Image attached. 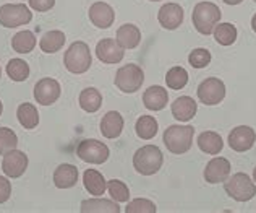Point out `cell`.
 I'll use <instances>...</instances> for the list:
<instances>
[{"instance_id":"obj_45","label":"cell","mask_w":256,"mask_h":213,"mask_svg":"<svg viewBox=\"0 0 256 213\" xmlns=\"http://www.w3.org/2000/svg\"><path fill=\"white\" fill-rule=\"evenodd\" d=\"M254 2H256V0H254Z\"/></svg>"},{"instance_id":"obj_19","label":"cell","mask_w":256,"mask_h":213,"mask_svg":"<svg viewBox=\"0 0 256 213\" xmlns=\"http://www.w3.org/2000/svg\"><path fill=\"white\" fill-rule=\"evenodd\" d=\"M78 182V168L73 164L64 163L54 172V184L58 189H70Z\"/></svg>"},{"instance_id":"obj_42","label":"cell","mask_w":256,"mask_h":213,"mask_svg":"<svg viewBox=\"0 0 256 213\" xmlns=\"http://www.w3.org/2000/svg\"><path fill=\"white\" fill-rule=\"evenodd\" d=\"M253 177H254V182H256V168L253 169Z\"/></svg>"},{"instance_id":"obj_22","label":"cell","mask_w":256,"mask_h":213,"mask_svg":"<svg viewBox=\"0 0 256 213\" xmlns=\"http://www.w3.org/2000/svg\"><path fill=\"white\" fill-rule=\"evenodd\" d=\"M80 210H82V213H118L120 207L116 200L94 197L90 198V200H83Z\"/></svg>"},{"instance_id":"obj_16","label":"cell","mask_w":256,"mask_h":213,"mask_svg":"<svg viewBox=\"0 0 256 213\" xmlns=\"http://www.w3.org/2000/svg\"><path fill=\"white\" fill-rule=\"evenodd\" d=\"M158 20L162 28L177 30L184 23V9L178 4H166L159 9Z\"/></svg>"},{"instance_id":"obj_29","label":"cell","mask_w":256,"mask_h":213,"mask_svg":"<svg viewBox=\"0 0 256 213\" xmlns=\"http://www.w3.org/2000/svg\"><path fill=\"white\" fill-rule=\"evenodd\" d=\"M134 130H136V135L140 138H143V140H151V138H154L158 134L159 124L156 119L151 116H141L136 121Z\"/></svg>"},{"instance_id":"obj_21","label":"cell","mask_w":256,"mask_h":213,"mask_svg":"<svg viewBox=\"0 0 256 213\" xmlns=\"http://www.w3.org/2000/svg\"><path fill=\"white\" fill-rule=\"evenodd\" d=\"M117 43L124 49H134L141 43V31L138 26L125 23L117 30Z\"/></svg>"},{"instance_id":"obj_9","label":"cell","mask_w":256,"mask_h":213,"mask_svg":"<svg viewBox=\"0 0 256 213\" xmlns=\"http://www.w3.org/2000/svg\"><path fill=\"white\" fill-rule=\"evenodd\" d=\"M196 93H198L200 101L203 104L214 106V104H219L222 99L226 98V85L222 80L211 77L200 83Z\"/></svg>"},{"instance_id":"obj_25","label":"cell","mask_w":256,"mask_h":213,"mask_svg":"<svg viewBox=\"0 0 256 213\" xmlns=\"http://www.w3.org/2000/svg\"><path fill=\"white\" fill-rule=\"evenodd\" d=\"M64 44H65L64 31L52 30L42 35L41 41H39V48H41V51L46 52V54H54V52H58L62 49Z\"/></svg>"},{"instance_id":"obj_24","label":"cell","mask_w":256,"mask_h":213,"mask_svg":"<svg viewBox=\"0 0 256 213\" xmlns=\"http://www.w3.org/2000/svg\"><path fill=\"white\" fill-rule=\"evenodd\" d=\"M198 146L206 155H219L222 146H224V142H222V137L218 132L206 130L198 135Z\"/></svg>"},{"instance_id":"obj_20","label":"cell","mask_w":256,"mask_h":213,"mask_svg":"<svg viewBox=\"0 0 256 213\" xmlns=\"http://www.w3.org/2000/svg\"><path fill=\"white\" fill-rule=\"evenodd\" d=\"M124 130V117L117 111L106 112L100 121V132L106 138H117Z\"/></svg>"},{"instance_id":"obj_38","label":"cell","mask_w":256,"mask_h":213,"mask_svg":"<svg viewBox=\"0 0 256 213\" xmlns=\"http://www.w3.org/2000/svg\"><path fill=\"white\" fill-rule=\"evenodd\" d=\"M56 5V0H30V7L36 12H49Z\"/></svg>"},{"instance_id":"obj_12","label":"cell","mask_w":256,"mask_h":213,"mask_svg":"<svg viewBox=\"0 0 256 213\" xmlns=\"http://www.w3.org/2000/svg\"><path fill=\"white\" fill-rule=\"evenodd\" d=\"M34 98L38 104L50 106L60 98V85L54 78H42L34 86Z\"/></svg>"},{"instance_id":"obj_4","label":"cell","mask_w":256,"mask_h":213,"mask_svg":"<svg viewBox=\"0 0 256 213\" xmlns=\"http://www.w3.org/2000/svg\"><path fill=\"white\" fill-rule=\"evenodd\" d=\"M92 62L90 46L83 41H75L64 56V65L65 69L72 73H84L90 70Z\"/></svg>"},{"instance_id":"obj_5","label":"cell","mask_w":256,"mask_h":213,"mask_svg":"<svg viewBox=\"0 0 256 213\" xmlns=\"http://www.w3.org/2000/svg\"><path fill=\"white\" fill-rule=\"evenodd\" d=\"M224 189L227 195L237 202H248L256 195V184L245 172H237L230 179L224 181Z\"/></svg>"},{"instance_id":"obj_18","label":"cell","mask_w":256,"mask_h":213,"mask_svg":"<svg viewBox=\"0 0 256 213\" xmlns=\"http://www.w3.org/2000/svg\"><path fill=\"white\" fill-rule=\"evenodd\" d=\"M143 103L146 106V109L160 111L169 103V93H167L164 86H159V85L150 86L143 95Z\"/></svg>"},{"instance_id":"obj_44","label":"cell","mask_w":256,"mask_h":213,"mask_svg":"<svg viewBox=\"0 0 256 213\" xmlns=\"http://www.w3.org/2000/svg\"><path fill=\"white\" fill-rule=\"evenodd\" d=\"M0 75H2V70H0Z\"/></svg>"},{"instance_id":"obj_10","label":"cell","mask_w":256,"mask_h":213,"mask_svg":"<svg viewBox=\"0 0 256 213\" xmlns=\"http://www.w3.org/2000/svg\"><path fill=\"white\" fill-rule=\"evenodd\" d=\"M26 168H28V156L24 155V151L20 150H12L4 155L2 161V171L5 172V176L8 177H22L24 174Z\"/></svg>"},{"instance_id":"obj_41","label":"cell","mask_w":256,"mask_h":213,"mask_svg":"<svg viewBox=\"0 0 256 213\" xmlns=\"http://www.w3.org/2000/svg\"><path fill=\"white\" fill-rule=\"evenodd\" d=\"M2 111H4V104H2V101H0V116H2Z\"/></svg>"},{"instance_id":"obj_36","label":"cell","mask_w":256,"mask_h":213,"mask_svg":"<svg viewBox=\"0 0 256 213\" xmlns=\"http://www.w3.org/2000/svg\"><path fill=\"white\" fill-rule=\"evenodd\" d=\"M158 208L154 202L148 200V198H134V200L128 202L125 213H156Z\"/></svg>"},{"instance_id":"obj_32","label":"cell","mask_w":256,"mask_h":213,"mask_svg":"<svg viewBox=\"0 0 256 213\" xmlns=\"http://www.w3.org/2000/svg\"><path fill=\"white\" fill-rule=\"evenodd\" d=\"M166 83L170 90H182L188 83V72L184 67H172L166 75Z\"/></svg>"},{"instance_id":"obj_8","label":"cell","mask_w":256,"mask_h":213,"mask_svg":"<svg viewBox=\"0 0 256 213\" xmlns=\"http://www.w3.org/2000/svg\"><path fill=\"white\" fill-rule=\"evenodd\" d=\"M76 155L80 156V159H83L86 163L102 164L107 161L110 151L107 148V145L96 140V138H86V140H82L78 143Z\"/></svg>"},{"instance_id":"obj_34","label":"cell","mask_w":256,"mask_h":213,"mask_svg":"<svg viewBox=\"0 0 256 213\" xmlns=\"http://www.w3.org/2000/svg\"><path fill=\"white\" fill-rule=\"evenodd\" d=\"M18 146L16 134L8 127H0V155H5Z\"/></svg>"},{"instance_id":"obj_7","label":"cell","mask_w":256,"mask_h":213,"mask_svg":"<svg viewBox=\"0 0 256 213\" xmlns=\"http://www.w3.org/2000/svg\"><path fill=\"white\" fill-rule=\"evenodd\" d=\"M32 20L31 10L24 4H5L0 7V25L5 28H18Z\"/></svg>"},{"instance_id":"obj_39","label":"cell","mask_w":256,"mask_h":213,"mask_svg":"<svg viewBox=\"0 0 256 213\" xmlns=\"http://www.w3.org/2000/svg\"><path fill=\"white\" fill-rule=\"evenodd\" d=\"M224 2H226L227 5H238V4L244 2V0H224Z\"/></svg>"},{"instance_id":"obj_3","label":"cell","mask_w":256,"mask_h":213,"mask_svg":"<svg viewBox=\"0 0 256 213\" xmlns=\"http://www.w3.org/2000/svg\"><path fill=\"white\" fill-rule=\"evenodd\" d=\"M193 135L192 125H169L164 132V145L174 155H184L192 148Z\"/></svg>"},{"instance_id":"obj_37","label":"cell","mask_w":256,"mask_h":213,"mask_svg":"<svg viewBox=\"0 0 256 213\" xmlns=\"http://www.w3.org/2000/svg\"><path fill=\"white\" fill-rule=\"evenodd\" d=\"M12 195V182L6 177L0 176V203H5Z\"/></svg>"},{"instance_id":"obj_13","label":"cell","mask_w":256,"mask_h":213,"mask_svg":"<svg viewBox=\"0 0 256 213\" xmlns=\"http://www.w3.org/2000/svg\"><path fill=\"white\" fill-rule=\"evenodd\" d=\"M256 142V132L248 125H238L228 134V145L235 151H248Z\"/></svg>"},{"instance_id":"obj_17","label":"cell","mask_w":256,"mask_h":213,"mask_svg":"<svg viewBox=\"0 0 256 213\" xmlns=\"http://www.w3.org/2000/svg\"><path fill=\"white\" fill-rule=\"evenodd\" d=\"M172 116L180 122H188L190 119L194 117L198 111V104L193 98L190 96H180L177 98L170 106Z\"/></svg>"},{"instance_id":"obj_23","label":"cell","mask_w":256,"mask_h":213,"mask_svg":"<svg viewBox=\"0 0 256 213\" xmlns=\"http://www.w3.org/2000/svg\"><path fill=\"white\" fill-rule=\"evenodd\" d=\"M83 182H84V189L94 197L104 195V192L107 189V181L96 169H86L83 174Z\"/></svg>"},{"instance_id":"obj_14","label":"cell","mask_w":256,"mask_h":213,"mask_svg":"<svg viewBox=\"0 0 256 213\" xmlns=\"http://www.w3.org/2000/svg\"><path fill=\"white\" fill-rule=\"evenodd\" d=\"M90 20L94 26H98L100 30H107L110 28L116 22V13H114V9L106 2H94L90 7Z\"/></svg>"},{"instance_id":"obj_30","label":"cell","mask_w":256,"mask_h":213,"mask_svg":"<svg viewBox=\"0 0 256 213\" xmlns=\"http://www.w3.org/2000/svg\"><path fill=\"white\" fill-rule=\"evenodd\" d=\"M214 39L220 46H230L237 41V28L232 23H218L212 31Z\"/></svg>"},{"instance_id":"obj_6","label":"cell","mask_w":256,"mask_h":213,"mask_svg":"<svg viewBox=\"0 0 256 213\" xmlns=\"http://www.w3.org/2000/svg\"><path fill=\"white\" fill-rule=\"evenodd\" d=\"M144 82V72L140 65L128 64L120 67L116 73L114 83L116 86L124 93H134L141 88V85Z\"/></svg>"},{"instance_id":"obj_28","label":"cell","mask_w":256,"mask_h":213,"mask_svg":"<svg viewBox=\"0 0 256 213\" xmlns=\"http://www.w3.org/2000/svg\"><path fill=\"white\" fill-rule=\"evenodd\" d=\"M80 106L86 112H96L102 106V95L98 88H84L80 93Z\"/></svg>"},{"instance_id":"obj_2","label":"cell","mask_w":256,"mask_h":213,"mask_svg":"<svg viewBox=\"0 0 256 213\" xmlns=\"http://www.w3.org/2000/svg\"><path fill=\"white\" fill-rule=\"evenodd\" d=\"M164 163L162 151L156 145H144L133 156V168L143 176H152Z\"/></svg>"},{"instance_id":"obj_27","label":"cell","mask_w":256,"mask_h":213,"mask_svg":"<svg viewBox=\"0 0 256 213\" xmlns=\"http://www.w3.org/2000/svg\"><path fill=\"white\" fill-rule=\"evenodd\" d=\"M16 117H18L20 124L28 130L38 127V124H39V112L36 109V106L30 104V103H23L18 106Z\"/></svg>"},{"instance_id":"obj_1","label":"cell","mask_w":256,"mask_h":213,"mask_svg":"<svg viewBox=\"0 0 256 213\" xmlns=\"http://www.w3.org/2000/svg\"><path fill=\"white\" fill-rule=\"evenodd\" d=\"M220 17H222V12L216 4L200 2L194 5V9H193L192 22L200 35L208 36L214 31L216 25L220 22Z\"/></svg>"},{"instance_id":"obj_31","label":"cell","mask_w":256,"mask_h":213,"mask_svg":"<svg viewBox=\"0 0 256 213\" xmlns=\"http://www.w3.org/2000/svg\"><path fill=\"white\" fill-rule=\"evenodd\" d=\"M6 75H8L13 82H24L30 77V65L24 62L23 59H12L6 64Z\"/></svg>"},{"instance_id":"obj_43","label":"cell","mask_w":256,"mask_h":213,"mask_svg":"<svg viewBox=\"0 0 256 213\" xmlns=\"http://www.w3.org/2000/svg\"><path fill=\"white\" fill-rule=\"evenodd\" d=\"M151 2H159V0H151Z\"/></svg>"},{"instance_id":"obj_33","label":"cell","mask_w":256,"mask_h":213,"mask_svg":"<svg viewBox=\"0 0 256 213\" xmlns=\"http://www.w3.org/2000/svg\"><path fill=\"white\" fill-rule=\"evenodd\" d=\"M107 190L116 202H128V198H130V190H128L126 184L118 181V179H112L107 182Z\"/></svg>"},{"instance_id":"obj_26","label":"cell","mask_w":256,"mask_h":213,"mask_svg":"<svg viewBox=\"0 0 256 213\" xmlns=\"http://www.w3.org/2000/svg\"><path fill=\"white\" fill-rule=\"evenodd\" d=\"M36 36L32 31H20L16 33L15 36L12 38V48L15 52H18V54H30V52H32V49L36 48Z\"/></svg>"},{"instance_id":"obj_11","label":"cell","mask_w":256,"mask_h":213,"mask_svg":"<svg viewBox=\"0 0 256 213\" xmlns=\"http://www.w3.org/2000/svg\"><path fill=\"white\" fill-rule=\"evenodd\" d=\"M125 49L117 43V39H100L96 46V56L100 62L104 64H118L122 62V59L125 56Z\"/></svg>"},{"instance_id":"obj_40","label":"cell","mask_w":256,"mask_h":213,"mask_svg":"<svg viewBox=\"0 0 256 213\" xmlns=\"http://www.w3.org/2000/svg\"><path fill=\"white\" fill-rule=\"evenodd\" d=\"M252 28H253V31L256 33V13H254L253 18H252Z\"/></svg>"},{"instance_id":"obj_15","label":"cell","mask_w":256,"mask_h":213,"mask_svg":"<svg viewBox=\"0 0 256 213\" xmlns=\"http://www.w3.org/2000/svg\"><path fill=\"white\" fill-rule=\"evenodd\" d=\"M228 174H230V161L227 158H212L210 163L206 164L204 169V179L210 184H219L227 181Z\"/></svg>"},{"instance_id":"obj_35","label":"cell","mask_w":256,"mask_h":213,"mask_svg":"<svg viewBox=\"0 0 256 213\" xmlns=\"http://www.w3.org/2000/svg\"><path fill=\"white\" fill-rule=\"evenodd\" d=\"M188 62H190V65L194 69H204L211 62V52L203 48L193 49L190 52V56H188Z\"/></svg>"}]
</instances>
